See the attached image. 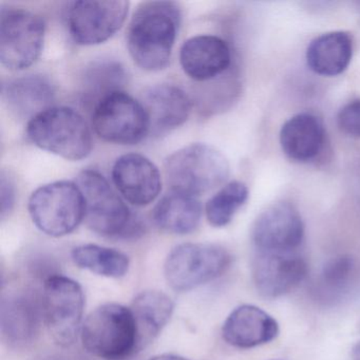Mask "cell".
I'll return each instance as SVG.
<instances>
[{"label": "cell", "instance_id": "18", "mask_svg": "<svg viewBox=\"0 0 360 360\" xmlns=\"http://www.w3.org/2000/svg\"><path fill=\"white\" fill-rule=\"evenodd\" d=\"M143 106L150 121V130L166 132L180 127L188 120L191 101L181 88L174 85H158L143 94Z\"/></svg>", "mask_w": 360, "mask_h": 360}, {"label": "cell", "instance_id": "15", "mask_svg": "<svg viewBox=\"0 0 360 360\" xmlns=\"http://www.w3.org/2000/svg\"><path fill=\"white\" fill-rule=\"evenodd\" d=\"M112 180L124 199L134 206L153 203L161 193L159 168L140 153H127L115 161Z\"/></svg>", "mask_w": 360, "mask_h": 360}, {"label": "cell", "instance_id": "30", "mask_svg": "<svg viewBox=\"0 0 360 360\" xmlns=\"http://www.w3.org/2000/svg\"><path fill=\"white\" fill-rule=\"evenodd\" d=\"M37 360H82L81 358L77 357V356L69 355V354L65 353H53L47 354V355L41 356Z\"/></svg>", "mask_w": 360, "mask_h": 360}, {"label": "cell", "instance_id": "23", "mask_svg": "<svg viewBox=\"0 0 360 360\" xmlns=\"http://www.w3.org/2000/svg\"><path fill=\"white\" fill-rule=\"evenodd\" d=\"M202 205L193 195L172 193L164 197L153 210L155 224L174 235H187L199 226Z\"/></svg>", "mask_w": 360, "mask_h": 360}, {"label": "cell", "instance_id": "16", "mask_svg": "<svg viewBox=\"0 0 360 360\" xmlns=\"http://www.w3.org/2000/svg\"><path fill=\"white\" fill-rule=\"evenodd\" d=\"M180 62L185 75L193 81H212L229 68L231 52L221 37L198 35L183 44Z\"/></svg>", "mask_w": 360, "mask_h": 360}, {"label": "cell", "instance_id": "24", "mask_svg": "<svg viewBox=\"0 0 360 360\" xmlns=\"http://www.w3.org/2000/svg\"><path fill=\"white\" fill-rule=\"evenodd\" d=\"M71 256L79 269L103 277L119 279L127 275L129 271L130 260L127 255L115 248L83 244L73 248Z\"/></svg>", "mask_w": 360, "mask_h": 360}, {"label": "cell", "instance_id": "9", "mask_svg": "<svg viewBox=\"0 0 360 360\" xmlns=\"http://www.w3.org/2000/svg\"><path fill=\"white\" fill-rule=\"evenodd\" d=\"M94 131L106 142L134 145L150 131V121L142 103L124 91H115L96 103L92 115Z\"/></svg>", "mask_w": 360, "mask_h": 360}, {"label": "cell", "instance_id": "32", "mask_svg": "<svg viewBox=\"0 0 360 360\" xmlns=\"http://www.w3.org/2000/svg\"><path fill=\"white\" fill-rule=\"evenodd\" d=\"M352 360H360V341L352 351Z\"/></svg>", "mask_w": 360, "mask_h": 360}, {"label": "cell", "instance_id": "17", "mask_svg": "<svg viewBox=\"0 0 360 360\" xmlns=\"http://www.w3.org/2000/svg\"><path fill=\"white\" fill-rule=\"evenodd\" d=\"M279 335L277 320L252 304L236 307L222 326V336L227 345L238 349H252L275 340Z\"/></svg>", "mask_w": 360, "mask_h": 360}, {"label": "cell", "instance_id": "33", "mask_svg": "<svg viewBox=\"0 0 360 360\" xmlns=\"http://www.w3.org/2000/svg\"><path fill=\"white\" fill-rule=\"evenodd\" d=\"M359 7H360V3H359Z\"/></svg>", "mask_w": 360, "mask_h": 360}, {"label": "cell", "instance_id": "6", "mask_svg": "<svg viewBox=\"0 0 360 360\" xmlns=\"http://www.w3.org/2000/svg\"><path fill=\"white\" fill-rule=\"evenodd\" d=\"M35 226L50 237H64L85 219V202L79 185L58 181L37 188L29 200Z\"/></svg>", "mask_w": 360, "mask_h": 360}, {"label": "cell", "instance_id": "26", "mask_svg": "<svg viewBox=\"0 0 360 360\" xmlns=\"http://www.w3.org/2000/svg\"><path fill=\"white\" fill-rule=\"evenodd\" d=\"M248 199V189L244 183H229L208 200L205 207L208 222L214 227L226 226Z\"/></svg>", "mask_w": 360, "mask_h": 360}, {"label": "cell", "instance_id": "1", "mask_svg": "<svg viewBox=\"0 0 360 360\" xmlns=\"http://www.w3.org/2000/svg\"><path fill=\"white\" fill-rule=\"evenodd\" d=\"M181 24V10L172 1H146L132 16L127 47L134 62L145 71H161L169 64Z\"/></svg>", "mask_w": 360, "mask_h": 360}, {"label": "cell", "instance_id": "7", "mask_svg": "<svg viewBox=\"0 0 360 360\" xmlns=\"http://www.w3.org/2000/svg\"><path fill=\"white\" fill-rule=\"evenodd\" d=\"M41 311L46 328L56 345L69 347L77 341L85 309L81 284L56 274L44 281Z\"/></svg>", "mask_w": 360, "mask_h": 360}, {"label": "cell", "instance_id": "3", "mask_svg": "<svg viewBox=\"0 0 360 360\" xmlns=\"http://www.w3.org/2000/svg\"><path fill=\"white\" fill-rule=\"evenodd\" d=\"M27 136L35 146L70 161L86 159L92 150L87 122L69 107H50L31 119Z\"/></svg>", "mask_w": 360, "mask_h": 360}, {"label": "cell", "instance_id": "4", "mask_svg": "<svg viewBox=\"0 0 360 360\" xmlns=\"http://www.w3.org/2000/svg\"><path fill=\"white\" fill-rule=\"evenodd\" d=\"M165 174L172 191L197 197L226 181L229 164L218 149L197 143L183 147L168 157Z\"/></svg>", "mask_w": 360, "mask_h": 360}, {"label": "cell", "instance_id": "8", "mask_svg": "<svg viewBox=\"0 0 360 360\" xmlns=\"http://www.w3.org/2000/svg\"><path fill=\"white\" fill-rule=\"evenodd\" d=\"M231 256L224 248L210 243H183L166 258L164 276L176 292H189L222 276Z\"/></svg>", "mask_w": 360, "mask_h": 360}, {"label": "cell", "instance_id": "12", "mask_svg": "<svg viewBox=\"0 0 360 360\" xmlns=\"http://www.w3.org/2000/svg\"><path fill=\"white\" fill-rule=\"evenodd\" d=\"M41 320V298L34 290L26 288L4 290L0 301V330L8 345L20 349L34 342Z\"/></svg>", "mask_w": 360, "mask_h": 360}, {"label": "cell", "instance_id": "5", "mask_svg": "<svg viewBox=\"0 0 360 360\" xmlns=\"http://www.w3.org/2000/svg\"><path fill=\"white\" fill-rule=\"evenodd\" d=\"M77 184L85 202L86 223L94 233L104 237H127L140 229L129 208L100 172L84 170Z\"/></svg>", "mask_w": 360, "mask_h": 360}, {"label": "cell", "instance_id": "20", "mask_svg": "<svg viewBox=\"0 0 360 360\" xmlns=\"http://www.w3.org/2000/svg\"><path fill=\"white\" fill-rule=\"evenodd\" d=\"M323 125L315 115L300 113L284 123L280 131L282 150L292 161H313L324 146Z\"/></svg>", "mask_w": 360, "mask_h": 360}, {"label": "cell", "instance_id": "2", "mask_svg": "<svg viewBox=\"0 0 360 360\" xmlns=\"http://www.w3.org/2000/svg\"><path fill=\"white\" fill-rule=\"evenodd\" d=\"M84 349L104 360H125L139 352L138 328L130 307L105 303L92 311L81 328Z\"/></svg>", "mask_w": 360, "mask_h": 360}, {"label": "cell", "instance_id": "11", "mask_svg": "<svg viewBox=\"0 0 360 360\" xmlns=\"http://www.w3.org/2000/svg\"><path fill=\"white\" fill-rule=\"evenodd\" d=\"M129 3L125 0H82L67 9V26L75 43L94 46L113 37L125 22Z\"/></svg>", "mask_w": 360, "mask_h": 360}, {"label": "cell", "instance_id": "27", "mask_svg": "<svg viewBox=\"0 0 360 360\" xmlns=\"http://www.w3.org/2000/svg\"><path fill=\"white\" fill-rule=\"evenodd\" d=\"M356 274V262L349 255L330 259L320 273V288L323 292L338 294L349 288Z\"/></svg>", "mask_w": 360, "mask_h": 360}, {"label": "cell", "instance_id": "29", "mask_svg": "<svg viewBox=\"0 0 360 360\" xmlns=\"http://www.w3.org/2000/svg\"><path fill=\"white\" fill-rule=\"evenodd\" d=\"M15 185L13 181L1 174L0 178V203H1V219L9 216L15 205Z\"/></svg>", "mask_w": 360, "mask_h": 360}, {"label": "cell", "instance_id": "21", "mask_svg": "<svg viewBox=\"0 0 360 360\" xmlns=\"http://www.w3.org/2000/svg\"><path fill=\"white\" fill-rule=\"evenodd\" d=\"M352 56L353 39L349 33H326L316 37L307 47V66L317 75L336 77L349 67Z\"/></svg>", "mask_w": 360, "mask_h": 360}, {"label": "cell", "instance_id": "25", "mask_svg": "<svg viewBox=\"0 0 360 360\" xmlns=\"http://www.w3.org/2000/svg\"><path fill=\"white\" fill-rule=\"evenodd\" d=\"M126 72L117 62H98L88 67L84 77L83 96L87 102H94V106L104 96L115 91H122L125 84Z\"/></svg>", "mask_w": 360, "mask_h": 360}, {"label": "cell", "instance_id": "22", "mask_svg": "<svg viewBox=\"0 0 360 360\" xmlns=\"http://www.w3.org/2000/svg\"><path fill=\"white\" fill-rule=\"evenodd\" d=\"M138 328L139 352L157 338L167 326L174 311L168 295L160 290H144L136 295L130 307Z\"/></svg>", "mask_w": 360, "mask_h": 360}, {"label": "cell", "instance_id": "31", "mask_svg": "<svg viewBox=\"0 0 360 360\" xmlns=\"http://www.w3.org/2000/svg\"><path fill=\"white\" fill-rule=\"evenodd\" d=\"M148 360H189L187 358L182 357L180 355H174V354H161V355L153 356Z\"/></svg>", "mask_w": 360, "mask_h": 360}, {"label": "cell", "instance_id": "28", "mask_svg": "<svg viewBox=\"0 0 360 360\" xmlns=\"http://www.w3.org/2000/svg\"><path fill=\"white\" fill-rule=\"evenodd\" d=\"M337 123L343 134L360 139V100L345 105L337 115Z\"/></svg>", "mask_w": 360, "mask_h": 360}, {"label": "cell", "instance_id": "19", "mask_svg": "<svg viewBox=\"0 0 360 360\" xmlns=\"http://www.w3.org/2000/svg\"><path fill=\"white\" fill-rule=\"evenodd\" d=\"M3 98L16 117L31 120L52 107L56 87L44 75H27L4 85Z\"/></svg>", "mask_w": 360, "mask_h": 360}, {"label": "cell", "instance_id": "14", "mask_svg": "<svg viewBox=\"0 0 360 360\" xmlns=\"http://www.w3.org/2000/svg\"><path fill=\"white\" fill-rule=\"evenodd\" d=\"M309 265L294 252H259L252 262V280L261 296L278 298L304 281Z\"/></svg>", "mask_w": 360, "mask_h": 360}, {"label": "cell", "instance_id": "13", "mask_svg": "<svg viewBox=\"0 0 360 360\" xmlns=\"http://www.w3.org/2000/svg\"><path fill=\"white\" fill-rule=\"evenodd\" d=\"M252 238L259 252H294L302 243L304 224L294 205L279 202L259 214Z\"/></svg>", "mask_w": 360, "mask_h": 360}, {"label": "cell", "instance_id": "10", "mask_svg": "<svg viewBox=\"0 0 360 360\" xmlns=\"http://www.w3.org/2000/svg\"><path fill=\"white\" fill-rule=\"evenodd\" d=\"M45 22L37 14L22 9H1L0 13V62L9 70L32 66L43 51Z\"/></svg>", "mask_w": 360, "mask_h": 360}]
</instances>
